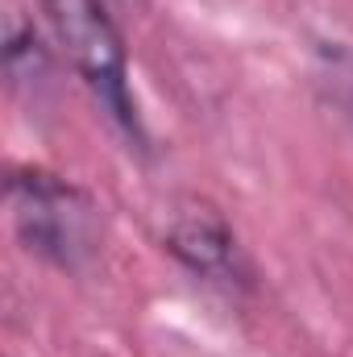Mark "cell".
<instances>
[{"label":"cell","instance_id":"1","mask_svg":"<svg viewBox=\"0 0 353 357\" xmlns=\"http://www.w3.org/2000/svg\"><path fill=\"white\" fill-rule=\"evenodd\" d=\"M8 216L17 241L59 270H88L100 254V204L71 178L50 175L42 167H17L4 183Z\"/></svg>","mask_w":353,"mask_h":357},{"label":"cell","instance_id":"2","mask_svg":"<svg viewBox=\"0 0 353 357\" xmlns=\"http://www.w3.org/2000/svg\"><path fill=\"white\" fill-rule=\"evenodd\" d=\"M42 13L50 21L54 42L63 46L67 63L75 67V75L88 84L96 104L108 112V121L137 146H146V125L137 112V100L129 91V50H125V33L112 21L104 0H42Z\"/></svg>","mask_w":353,"mask_h":357},{"label":"cell","instance_id":"3","mask_svg":"<svg viewBox=\"0 0 353 357\" xmlns=\"http://www.w3.org/2000/svg\"><path fill=\"white\" fill-rule=\"evenodd\" d=\"M163 250L208 287H220V291H250L254 287V266H250L233 225L208 199L187 195L171 208L167 229H163Z\"/></svg>","mask_w":353,"mask_h":357},{"label":"cell","instance_id":"4","mask_svg":"<svg viewBox=\"0 0 353 357\" xmlns=\"http://www.w3.org/2000/svg\"><path fill=\"white\" fill-rule=\"evenodd\" d=\"M50 46L42 42L38 25L25 17V8L17 0H8L4 8V71L8 84L17 91H38L50 79Z\"/></svg>","mask_w":353,"mask_h":357}]
</instances>
